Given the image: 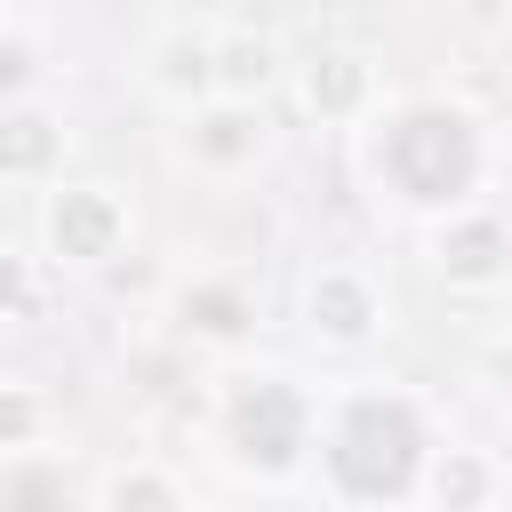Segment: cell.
Listing matches in <instances>:
<instances>
[{
    "label": "cell",
    "instance_id": "cell-12",
    "mask_svg": "<svg viewBox=\"0 0 512 512\" xmlns=\"http://www.w3.org/2000/svg\"><path fill=\"white\" fill-rule=\"evenodd\" d=\"M56 176H72V120L48 96L8 104L0 112V184L8 192H48Z\"/></svg>",
    "mask_w": 512,
    "mask_h": 512
},
{
    "label": "cell",
    "instance_id": "cell-3",
    "mask_svg": "<svg viewBox=\"0 0 512 512\" xmlns=\"http://www.w3.org/2000/svg\"><path fill=\"white\" fill-rule=\"evenodd\" d=\"M312 424H320V384L272 360H224L200 408L208 456L248 488H296L312 472Z\"/></svg>",
    "mask_w": 512,
    "mask_h": 512
},
{
    "label": "cell",
    "instance_id": "cell-18",
    "mask_svg": "<svg viewBox=\"0 0 512 512\" xmlns=\"http://www.w3.org/2000/svg\"><path fill=\"white\" fill-rule=\"evenodd\" d=\"M40 304V256H24L16 240H0V320H24Z\"/></svg>",
    "mask_w": 512,
    "mask_h": 512
},
{
    "label": "cell",
    "instance_id": "cell-10",
    "mask_svg": "<svg viewBox=\"0 0 512 512\" xmlns=\"http://www.w3.org/2000/svg\"><path fill=\"white\" fill-rule=\"evenodd\" d=\"M136 80H144V96L168 104V112L216 96V24H208V16H168V24L144 40Z\"/></svg>",
    "mask_w": 512,
    "mask_h": 512
},
{
    "label": "cell",
    "instance_id": "cell-5",
    "mask_svg": "<svg viewBox=\"0 0 512 512\" xmlns=\"http://www.w3.org/2000/svg\"><path fill=\"white\" fill-rule=\"evenodd\" d=\"M296 328H304L320 352L360 360V352H376L384 328H392V288H384L360 256H320V264H304V280H296Z\"/></svg>",
    "mask_w": 512,
    "mask_h": 512
},
{
    "label": "cell",
    "instance_id": "cell-6",
    "mask_svg": "<svg viewBox=\"0 0 512 512\" xmlns=\"http://www.w3.org/2000/svg\"><path fill=\"white\" fill-rule=\"evenodd\" d=\"M160 328H168L176 344H192V352L240 360V352L256 344V328H264V288H256L248 264H200V272H184V280L168 288Z\"/></svg>",
    "mask_w": 512,
    "mask_h": 512
},
{
    "label": "cell",
    "instance_id": "cell-19",
    "mask_svg": "<svg viewBox=\"0 0 512 512\" xmlns=\"http://www.w3.org/2000/svg\"><path fill=\"white\" fill-rule=\"evenodd\" d=\"M480 384H488V400L512 416V336H496V344L480 352Z\"/></svg>",
    "mask_w": 512,
    "mask_h": 512
},
{
    "label": "cell",
    "instance_id": "cell-13",
    "mask_svg": "<svg viewBox=\"0 0 512 512\" xmlns=\"http://www.w3.org/2000/svg\"><path fill=\"white\" fill-rule=\"evenodd\" d=\"M0 512H88V480L56 440L16 448V456H0Z\"/></svg>",
    "mask_w": 512,
    "mask_h": 512
},
{
    "label": "cell",
    "instance_id": "cell-16",
    "mask_svg": "<svg viewBox=\"0 0 512 512\" xmlns=\"http://www.w3.org/2000/svg\"><path fill=\"white\" fill-rule=\"evenodd\" d=\"M56 400H48V384L40 376H0V456H16V448H48L56 440Z\"/></svg>",
    "mask_w": 512,
    "mask_h": 512
},
{
    "label": "cell",
    "instance_id": "cell-1",
    "mask_svg": "<svg viewBox=\"0 0 512 512\" xmlns=\"http://www.w3.org/2000/svg\"><path fill=\"white\" fill-rule=\"evenodd\" d=\"M440 440V416L416 384L392 376H352L320 392V424H312V488L336 512H408L416 504V472Z\"/></svg>",
    "mask_w": 512,
    "mask_h": 512
},
{
    "label": "cell",
    "instance_id": "cell-14",
    "mask_svg": "<svg viewBox=\"0 0 512 512\" xmlns=\"http://www.w3.org/2000/svg\"><path fill=\"white\" fill-rule=\"evenodd\" d=\"M280 88H288V48L264 24H216V96L280 104Z\"/></svg>",
    "mask_w": 512,
    "mask_h": 512
},
{
    "label": "cell",
    "instance_id": "cell-15",
    "mask_svg": "<svg viewBox=\"0 0 512 512\" xmlns=\"http://www.w3.org/2000/svg\"><path fill=\"white\" fill-rule=\"evenodd\" d=\"M88 512H200V496L184 488L176 464L128 456V464H112V472L88 480Z\"/></svg>",
    "mask_w": 512,
    "mask_h": 512
},
{
    "label": "cell",
    "instance_id": "cell-4",
    "mask_svg": "<svg viewBox=\"0 0 512 512\" xmlns=\"http://www.w3.org/2000/svg\"><path fill=\"white\" fill-rule=\"evenodd\" d=\"M32 240H40V264L56 272H112L136 248V200L112 176H56L40 192Z\"/></svg>",
    "mask_w": 512,
    "mask_h": 512
},
{
    "label": "cell",
    "instance_id": "cell-7",
    "mask_svg": "<svg viewBox=\"0 0 512 512\" xmlns=\"http://www.w3.org/2000/svg\"><path fill=\"white\" fill-rule=\"evenodd\" d=\"M312 128H368L384 104H392V80H384V56L360 48V40H320L304 56H288V88H280Z\"/></svg>",
    "mask_w": 512,
    "mask_h": 512
},
{
    "label": "cell",
    "instance_id": "cell-11",
    "mask_svg": "<svg viewBox=\"0 0 512 512\" xmlns=\"http://www.w3.org/2000/svg\"><path fill=\"white\" fill-rule=\"evenodd\" d=\"M512 496V464L480 440H432L424 472H416V512H496Z\"/></svg>",
    "mask_w": 512,
    "mask_h": 512
},
{
    "label": "cell",
    "instance_id": "cell-2",
    "mask_svg": "<svg viewBox=\"0 0 512 512\" xmlns=\"http://www.w3.org/2000/svg\"><path fill=\"white\" fill-rule=\"evenodd\" d=\"M352 136H360V176H368V192H376L384 208L416 216V224L488 200L496 160H504V152H496V128H488L464 96H440V88L392 96V104H384L368 128H352Z\"/></svg>",
    "mask_w": 512,
    "mask_h": 512
},
{
    "label": "cell",
    "instance_id": "cell-8",
    "mask_svg": "<svg viewBox=\"0 0 512 512\" xmlns=\"http://www.w3.org/2000/svg\"><path fill=\"white\" fill-rule=\"evenodd\" d=\"M176 160L192 168V176H208V184H240V176H256L264 160H272V144H280V128H272V104H240V96H200V104H184L176 112Z\"/></svg>",
    "mask_w": 512,
    "mask_h": 512
},
{
    "label": "cell",
    "instance_id": "cell-17",
    "mask_svg": "<svg viewBox=\"0 0 512 512\" xmlns=\"http://www.w3.org/2000/svg\"><path fill=\"white\" fill-rule=\"evenodd\" d=\"M32 96H48V48L24 24H0V112L32 104Z\"/></svg>",
    "mask_w": 512,
    "mask_h": 512
},
{
    "label": "cell",
    "instance_id": "cell-9",
    "mask_svg": "<svg viewBox=\"0 0 512 512\" xmlns=\"http://www.w3.org/2000/svg\"><path fill=\"white\" fill-rule=\"evenodd\" d=\"M424 272H432V288L472 296V304L504 296L512 288V216L488 208V200H472L456 216H432L424 224Z\"/></svg>",
    "mask_w": 512,
    "mask_h": 512
}]
</instances>
